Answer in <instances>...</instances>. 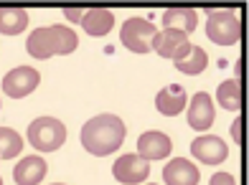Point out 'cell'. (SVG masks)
<instances>
[{
	"label": "cell",
	"instance_id": "1",
	"mask_svg": "<svg viewBox=\"0 0 249 185\" xmlns=\"http://www.w3.org/2000/svg\"><path fill=\"white\" fill-rule=\"evenodd\" d=\"M124 122L115 114H99L92 117L82 127V145L89 155L94 157H105L112 155L120 145L124 142Z\"/></svg>",
	"mask_w": 249,
	"mask_h": 185
},
{
	"label": "cell",
	"instance_id": "2",
	"mask_svg": "<svg viewBox=\"0 0 249 185\" xmlns=\"http://www.w3.org/2000/svg\"><path fill=\"white\" fill-rule=\"evenodd\" d=\"M79 46V36L66 26H43L36 28L26 41V51L33 59H51L56 53H71Z\"/></svg>",
	"mask_w": 249,
	"mask_h": 185
},
{
	"label": "cell",
	"instance_id": "3",
	"mask_svg": "<svg viewBox=\"0 0 249 185\" xmlns=\"http://www.w3.org/2000/svg\"><path fill=\"white\" fill-rule=\"evenodd\" d=\"M28 140L38 152H53L66 142V127L56 117H38L28 124Z\"/></svg>",
	"mask_w": 249,
	"mask_h": 185
},
{
	"label": "cell",
	"instance_id": "4",
	"mask_svg": "<svg viewBox=\"0 0 249 185\" xmlns=\"http://www.w3.org/2000/svg\"><path fill=\"white\" fill-rule=\"evenodd\" d=\"M206 36L219 46H234L242 38V18L234 10H211L206 20Z\"/></svg>",
	"mask_w": 249,
	"mask_h": 185
},
{
	"label": "cell",
	"instance_id": "5",
	"mask_svg": "<svg viewBox=\"0 0 249 185\" xmlns=\"http://www.w3.org/2000/svg\"><path fill=\"white\" fill-rule=\"evenodd\" d=\"M155 26H153V20L148 18H127L122 23V43H124V49H130L135 53H148L150 51V43L155 38Z\"/></svg>",
	"mask_w": 249,
	"mask_h": 185
},
{
	"label": "cell",
	"instance_id": "6",
	"mask_svg": "<svg viewBox=\"0 0 249 185\" xmlns=\"http://www.w3.org/2000/svg\"><path fill=\"white\" fill-rule=\"evenodd\" d=\"M191 43L188 36L183 31H176V28H163L160 33H155V38L150 43V51L160 53L163 59H173V61H180L183 56H188L191 51Z\"/></svg>",
	"mask_w": 249,
	"mask_h": 185
},
{
	"label": "cell",
	"instance_id": "7",
	"mask_svg": "<svg viewBox=\"0 0 249 185\" xmlns=\"http://www.w3.org/2000/svg\"><path fill=\"white\" fill-rule=\"evenodd\" d=\"M112 175L120 180L122 185H145V180L150 178V163L142 160L140 155H122L112 165Z\"/></svg>",
	"mask_w": 249,
	"mask_h": 185
},
{
	"label": "cell",
	"instance_id": "8",
	"mask_svg": "<svg viewBox=\"0 0 249 185\" xmlns=\"http://www.w3.org/2000/svg\"><path fill=\"white\" fill-rule=\"evenodd\" d=\"M41 74L31 66H16L3 76V91L10 99H23L38 86Z\"/></svg>",
	"mask_w": 249,
	"mask_h": 185
},
{
	"label": "cell",
	"instance_id": "9",
	"mask_svg": "<svg viewBox=\"0 0 249 185\" xmlns=\"http://www.w3.org/2000/svg\"><path fill=\"white\" fill-rule=\"evenodd\" d=\"M191 155L206 165H219L229 157V147L216 135H201L191 142Z\"/></svg>",
	"mask_w": 249,
	"mask_h": 185
},
{
	"label": "cell",
	"instance_id": "10",
	"mask_svg": "<svg viewBox=\"0 0 249 185\" xmlns=\"http://www.w3.org/2000/svg\"><path fill=\"white\" fill-rule=\"evenodd\" d=\"M173 152V142L171 137H168L165 132H158V130H150L140 135L138 140V155L142 160H148V163H153V160H163Z\"/></svg>",
	"mask_w": 249,
	"mask_h": 185
},
{
	"label": "cell",
	"instance_id": "11",
	"mask_svg": "<svg viewBox=\"0 0 249 185\" xmlns=\"http://www.w3.org/2000/svg\"><path fill=\"white\" fill-rule=\"evenodd\" d=\"M213 117H216V112H213L211 94H206V91L194 94V99L188 104V124L194 127L196 132H206L213 124Z\"/></svg>",
	"mask_w": 249,
	"mask_h": 185
},
{
	"label": "cell",
	"instance_id": "12",
	"mask_svg": "<svg viewBox=\"0 0 249 185\" xmlns=\"http://www.w3.org/2000/svg\"><path fill=\"white\" fill-rule=\"evenodd\" d=\"M163 180H165V185H198L201 175H198V168L191 160L173 157L163 168Z\"/></svg>",
	"mask_w": 249,
	"mask_h": 185
},
{
	"label": "cell",
	"instance_id": "13",
	"mask_svg": "<svg viewBox=\"0 0 249 185\" xmlns=\"http://www.w3.org/2000/svg\"><path fill=\"white\" fill-rule=\"evenodd\" d=\"M188 104V94L186 89L180 84H171V86H163L160 91H158L155 97V107L160 114H165V117H176V114H180L186 109Z\"/></svg>",
	"mask_w": 249,
	"mask_h": 185
},
{
	"label": "cell",
	"instance_id": "14",
	"mask_svg": "<svg viewBox=\"0 0 249 185\" xmlns=\"http://www.w3.org/2000/svg\"><path fill=\"white\" fill-rule=\"evenodd\" d=\"M79 23H82L84 31L92 38H99V36H107L112 31V26H115V13L107 8H87Z\"/></svg>",
	"mask_w": 249,
	"mask_h": 185
},
{
	"label": "cell",
	"instance_id": "15",
	"mask_svg": "<svg viewBox=\"0 0 249 185\" xmlns=\"http://www.w3.org/2000/svg\"><path fill=\"white\" fill-rule=\"evenodd\" d=\"M46 160L38 157V155H31V157H23L20 163L16 165L13 170V178L18 185H38L43 178H46Z\"/></svg>",
	"mask_w": 249,
	"mask_h": 185
},
{
	"label": "cell",
	"instance_id": "16",
	"mask_svg": "<svg viewBox=\"0 0 249 185\" xmlns=\"http://www.w3.org/2000/svg\"><path fill=\"white\" fill-rule=\"evenodd\" d=\"M163 26L183 31L188 36V33H194L196 26H198V13L194 8H168L163 13Z\"/></svg>",
	"mask_w": 249,
	"mask_h": 185
},
{
	"label": "cell",
	"instance_id": "17",
	"mask_svg": "<svg viewBox=\"0 0 249 185\" xmlns=\"http://www.w3.org/2000/svg\"><path fill=\"white\" fill-rule=\"evenodd\" d=\"M28 26V10L23 8H0V33L18 36Z\"/></svg>",
	"mask_w": 249,
	"mask_h": 185
},
{
	"label": "cell",
	"instance_id": "18",
	"mask_svg": "<svg viewBox=\"0 0 249 185\" xmlns=\"http://www.w3.org/2000/svg\"><path fill=\"white\" fill-rule=\"evenodd\" d=\"M216 99L224 109L229 112H239L242 109V84L239 79H226L216 89Z\"/></svg>",
	"mask_w": 249,
	"mask_h": 185
},
{
	"label": "cell",
	"instance_id": "19",
	"mask_svg": "<svg viewBox=\"0 0 249 185\" xmlns=\"http://www.w3.org/2000/svg\"><path fill=\"white\" fill-rule=\"evenodd\" d=\"M206 66H209V56H206V51H203L201 46H191L188 56H183L180 61H176L178 71L188 74V76H196L201 71H206Z\"/></svg>",
	"mask_w": 249,
	"mask_h": 185
},
{
	"label": "cell",
	"instance_id": "20",
	"mask_svg": "<svg viewBox=\"0 0 249 185\" xmlns=\"http://www.w3.org/2000/svg\"><path fill=\"white\" fill-rule=\"evenodd\" d=\"M23 150V137L10 127H0V160L18 157Z\"/></svg>",
	"mask_w": 249,
	"mask_h": 185
},
{
	"label": "cell",
	"instance_id": "21",
	"mask_svg": "<svg viewBox=\"0 0 249 185\" xmlns=\"http://www.w3.org/2000/svg\"><path fill=\"white\" fill-rule=\"evenodd\" d=\"M209 185H236V180H234V175H229V172H216Z\"/></svg>",
	"mask_w": 249,
	"mask_h": 185
},
{
	"label": "cell",
	"instance_id": "22",
	"mask_svg": "<svg viewBox=\"0 0 249 185\" xmlns=\"http://www.w3.org/2000/svg\"><path fill=\"white\" fill-rule=\"evenodd\" d=\"M242 124H244V119L242 117H234V122H231V137H234V142L236 145H242Z\"/></svg>",
	"mask_w": 249,
	"mask_h": 185
},
{
	"label": "cell",
	"instance_id": "23",
	"mask_svg": "<svg viewBox=\"0 0 249 185\" xmlns=\"http://www.w3.org/2000/svg\"><path fill=\"white\" fill-rule=\"evenodd\" d=\"M64 16L69 18L71 23H79L82 16H84V8H64Z\"/></svg>",
	"mask_w": 249,
	"mask_h": 185
},
{
	"label": "cell",
	"instance_id": "24",
	"mask_svg": "<svg viewBox=\"0 0 249 185\" xmlns=\"http://www.w3.org/2000/svg\"><path fill=\"white\" fill-rule=\"evenodd\" d=\"M53 185H64V183H53Z\"/></svg>",
	"mask_w": 249,
	"mask_h": 185
},
{
	"label": "cell",
	"instance_id": "25",
	"mask_svg": "<svg viewBox=\"0 0 249 185\" xmlns=\"http://www.w3.org/2000/svg\"><path fill=\"white\" fill-rule=\"evenodd\" d=\"M0 185H3V180H0Z\"/></svg>",
	"mask_w": 249,
	"mask_h": 185
}]
</instances>
